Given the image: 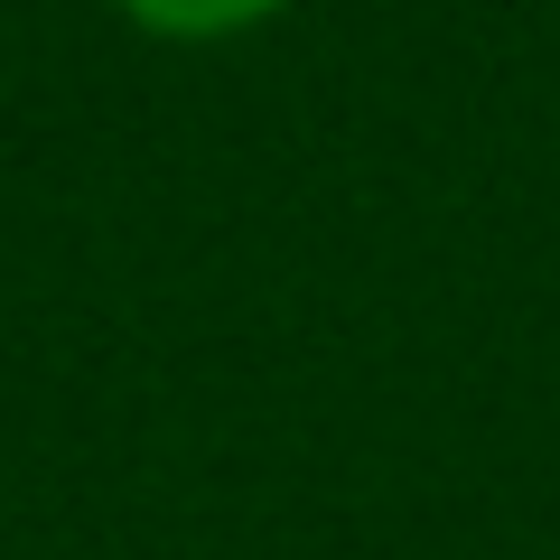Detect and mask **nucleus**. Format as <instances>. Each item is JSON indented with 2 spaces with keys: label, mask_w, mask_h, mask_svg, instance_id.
Here are the masks:
<instances>
[{
  "label": "nucleus",
  "mask_w": 560,
  "mask_h": 560,
  "mask_svg": "<svg viewBox=\"0 0 560 560\" xmlns=\"http://www.w3.org/2000/svg\"><path fill=\"white\" fill-rule=\"evenodd\" d=\"M113 10L160 47H234L253 28H271L290 0H113Z\"/></svg>",
  "instance_id": "nucleus-1"
}]
</instances>
